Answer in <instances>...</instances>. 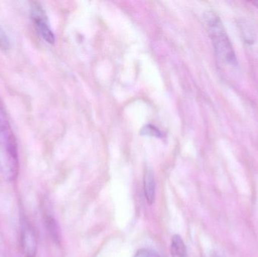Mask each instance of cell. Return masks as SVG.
Masks as SVG:
<instances>
[{
    "label": "cell",
    "mask_w": 258,
    "mask_h": 257,
    "mask_svg": "<svg viewBox=\"0 0 258 257\" xmlns=\"http://www.w3.org/2000/svg\"><path fill=\"white\" fill-rule=\"evenodd\" d=\"M21 247L25 257H36L38 241L36 231L29 222H23L21 229Z\"/></svg>",
    "instance_id": "277c9868"
},
{
    "label": "cell",
    "mask_w": 258,
    "mask_h": 257,
    "mask_svg": "<svg viewBox=\"0 0 258 257\" xmlns=\"http://www.w3.org/2000/svg\"><path fill=\"white\" fill-rule=\"evenodd\" d=\"M171 254L172 257H187V250L184 241L178 235L171 238Z\"/></svg>",
    "instance_id": "8992f818"
},
{
    "label": "cell",
    "mask_w": 258,
    "mask_h": 257,
    "mask_svg": "<svg viewBox=\"0 0 258 257\" xmlns=\"http://www.w3.org/2000/svg\"><path fill=\"white\" fill-rule=\"evenodd\" d=\"M203 21L218 57L227 64L237 66L236 53L219 16L209 11L205 12Z\"/></svg>",
    "instance_id": "7a4b0ae2"
},
{
    "label": "cell",
    "mask_w": 258,
    "mask_h": 257,
    "mask_svg": "<svg viewBox=\"0 0 258 257\" xmlns=\"http://www.w3.org/2000/svg\"><path fill=\"white\" fill-rule=\"evenodd\" d=\"M144 192L146 200L150 205L154 202L156 196V184L151 172H146L144 178Z\"/></svg>",
    "instance_id": "5b68a950"
},
{
    "label": "cell",
    "mask_w": 258,
    "mask_h": 257,
    "mask_svg": "<svg viewBox=\"0 0 258 257\" xmlns=\"http://www.w3.org/2000/svg\"><path fill=\"white\" fill-rule=\"evenodd\" d=\"M9 48H10V41L6 32L0 26V49L6 51L9 49Z\"/></svg>",
    "instance_id": "ba28073f"
},
{
    "label": "cell",
    "mask_w": 258,
    "mask_h": 257,
    "mask_svg": "<svg viewBox=\"0 0 258 257\" xmlns=\"http://www.w3.org/2000/svg\"><path fill=\"white\" fill-rule=\"evenodd\" d=\"M135 257H159V256L152 250H141L135 254Z\"/></svg>",
    "instance_id": "30bf717a"
},
{
    "label": "cell",
    "mask_w": 258,
    "mask_h": 257,
    "mask_svg": "<svg viewBox=\"0 0 258 257\" xmlns=\"http://www.w3.org/2000/svg\"><path fill=\"white\" fill-rule=\"evenodd\" d=\"M142 134H147V135L156 136V137H161V132L155 128L153 125H147V126L144 127L142 131H141Z\"/></svg>",
    "instance_id": "9c48e42d"
},
{
    "label": "cell",
    "mask_w": 258,
    "mask_h": 257,
    "mask_svg": "<svg viewBox=\"0 0 258 257\" xmlns=\"http://www.w3.org/2000/svg\"><path fill=\"white\" fill-rule=\"evenodd\" d=\"M19 172V158L16 139L9 118L0 102V175L6 181L16 179Z\"/></svg>",
    "instance_id": "6da1fadb"
},
{
    "label": "cell",
    "mask_w": 258,
    "mask_h": 257,
    "mask_svg": "<svg viewBox=\"0 0 258 257\" xmlns=\"http://www.w3.org/2000/svg\"><path fill=\"white\" fill-rule=\"evenodd\" d=\"M45 222H46L47 229H48V232H49L51 238L56 242H58L59 240H60V232H59L58 226H57L55 220L52 217L49 216V217H46Z\"/></svg>",
    "instance_id": "52a82bcc"
},
{
    "label": "cell",
    "mask_w": 258,
    "mask_h": 257,
    "mask_svg": "<svg viewBox=\"0 0 258 257\" xmlns=\"http://www.w3.org/2000/svg\"><path fill=\"white\" fill-rule=\"evenodd\" d=\"M253 4L255 5L256 7L258 8V1H257V2H253Z\"/></svg>",
    "instance_id": "8fae6325"
},
{
    "label": "cell",
    "mask_w": 258,
    "mask_h": 257,
    "mask_svg": "<svg viewBox=\"0 0 258 257\" xmlns=\"http://www.w3.org/2000/svg\"><path fill=\"white\" fill-rule=\"evenodd\" d=\"M30 16L36 31L41 38L49 44L55 42V36L50 27L48 17L39 3L33 2L30 8Z\"/></svg>",
    "instance_id": "3957f363"
}]
</instances>
